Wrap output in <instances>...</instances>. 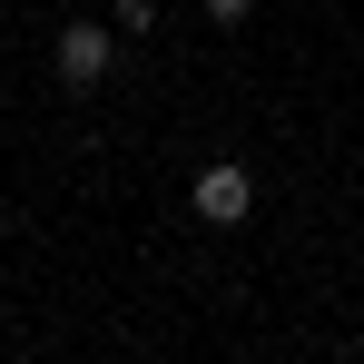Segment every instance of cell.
Wrapping results in <instances>:
<instances>
[{
  "instance_id": "6da1fadb",
  "label": "cell",
  "mask_w": 364,
  "mask_h": 364,
  "mask_svg": "<svg viewBox=\"0 0 364 364\" xmlns=\"http://www.w3.org/2000/svg\"><path fill=\"white\" fill-rule=\"evenodd\" d=\"M50 69H60V89H99V79L119 69V30H109V20H60Z\"/></svg>"
},
{
  "instance_id": "7a4b0ae2",
  "label": "cell",
  "mask_w": 364,
  "mask_h": 364,
  "mask_svg": "<svg viewBox=\"0 0 364 364\" xmlns=\"http://www.w3.org/2000/svg\"><path fill=\"white\" fill-rule=\"evenodd\" d=\"M187 207H197V217H207V227H237L246 207H256V178H246L237 158H207V168H197V178H187Z\"/></svg>"
},
{
  "instance_id": "3957f363",
  "label": "cell",
  "mask_w": 364,
  "mask_h": 364,
  "mask_svg": "<svg viewBox=\"0 0 364 364\" xmlns=\"http://www.w3.org/2000/svg\"><path fill=\"white\" fill-rule=\"evenodd\" d=\"M109 20H119V30H148V20H158V0H109Z\"/></svg>"
},
{
  "instance_id": "277c9868",
  "label": "cell",
  "mask_w": 364,
  "mask_h": 364,
  "mask_svg": "<svg viewBox=\"0 0 364 364\" xmlns=\"http://www.w3.org/2000/svg\"><path fill=\"white\" fill-rule=\"evenodd\" d=\"M246 10H256V0H207V20H217V30H237Z\"/></svg>"
}]
</instances>
